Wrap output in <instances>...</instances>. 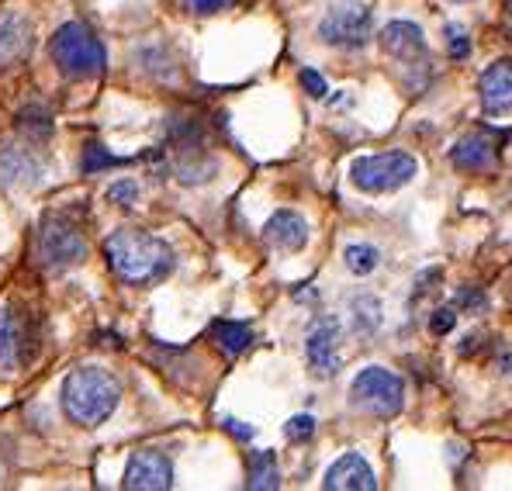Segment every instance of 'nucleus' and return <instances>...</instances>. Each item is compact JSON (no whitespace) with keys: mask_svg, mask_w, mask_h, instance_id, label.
I'll return each mask as SVG.
<instances>
[{"mask_svg":"<svg viewBox=\"0 0 512 491\" xmlns=\"http://www.w3.org/2000/svg\"><path fill=\"white\" fill-rule=\"evenodd\" d=\"M454 308H457V312L481 315L488 308V298H485V291H481V287H464V291H457Z\"/></svg>","mask_w":512,"mask_h":491,"instance_id":"obj_23","label":"nucleus"},{"mask_svg":"<svg viewBox=\"0 0 512 491\" xmlns=\"http://www.w3.org/2000/svg\"><path fill=\"white\" fill-rule=\"evenodd\" d=\"M104 256L128 284H156L173 270V249L167 239L149 236L142 229H118L104 243Z\"/></svg>","mask_w":512,"mask_h":491,"instance_id":"obj_1","label":"nucleus"},{"mask_svg":"<svg viewBox=\"0 0 512 491\" xmlns=\"http://www.w3.org/2000/svg\"><path fill=\"white\" fill-rule=\"evenodd\" d=\"M506 4H509V11H512V0H506Z\"/></svg>","mask_w":512,"mask_h":491,"instance_id":"obj_33","label":"nucleus"},{"mask_svg":"<svg viewBox=\"0 0 512 491\" xmlns=\"http://www.w3.org/2000/svg\"><path fill=\"white\" fill-rule=\"evenodd\" d=\"M246 488L250 491H274L281 488V467L270 450H260L250 457V471H246Z\"/></svg>","mask_w":512,"mask_h":491,"instance_id":"obj_17","label":"nucleus"},{"mask_svg":"<svg viewBox=\"0 0 512 491\" xmlns=\"http://www.w3.org/2000/svg\"><path fill=\"white\" fill-rule=\"evenodd\" d=\"M225 429H229L232 436H239V440H253V429L246 426V422H236V419H225Z\"/></svg>","mask_w":512,"mask_h":491,"instance_id":"obj_30","label":"nucleus"},{"mask_svg":"<svg viewBox=\"0 0 512 491\" xmlns=\"http://www.w3.org/2000/svg\"><path fill=\"white\" fill-rule=\"evenodd\" d=\"M478 343H481V336H478V332H474V336L464 339V346H461V350H457V353H461V357H471V353L478 350Z\"/></svg>","mask_w":512,"mask_h":491,"instance_id":"obj_31","label":"nucleus"},{"mask_svg":"<svg viewBox=\"0 0 512 491\" xmlns=\"http://www.w3.org/2000/svg\"><path fill=\"white\" fill-rule=\"evenodd\" d=\"M457 326V308L450 305V308H436L433 315H429V329L436 332V336H447L450 329Z\"/></svg>","mask_w":512,"mask_h":491,"instance_id":"obj_27","label":"nucleus"},{"mask_svg":"<svg viewBox=\"0 0 512 491\" xmlns=\"http://www.w3.org/2000/svg\"><path fill=\"white\" fill-rule=\"evenodd\" d=\"M28 49H32V25H28V18L18 11H0V66L18 63Z\"/></svg>","mask_w":512,"mask_h":491,"instance_id":"obj_14","label":"nucleus"},{"mask_svg":"<svg viewBox=\"0 0 512 491\" xmlns=\"http://www.w3.org/2000/svg\"><path fill=\"white\" fill-rule=\"evenodd\" d=\"M108 201L118 208H135L139 205V184L135 180H118V184L108 187Z\"/></svg>","mask_w":512,"mask_h":491,"instance_id":"obj_22","label":"nucleus"},{"mask_svg":"<svg viewBox=\"0 0 512 491\" xmlns=\"http://www.w3.org/2000/svg\"><path fill=\"white\" fill-rule=\"evenodd\" d=\"M450 163L457 170H471V173L492 170L499 163V149H495V142L488 135H464V139H457L450 146Z\"/></svg>","mask_w":512,"mask_h":491,"instance_id":"obj_13","label":"nucleus"},{"mask_svg":"<svg viewBox=\"0 0 512 491\" xmlns=\"http://www.w3.org/2000/svg\"><path fill=\"white\" fill-rule=\"evenodd\" d=\"M329 491H374L378 488V478H374L371 464H367L360 453H343L333 467L326 471V481H322Z\"/></svg>","mask_w":512,"mask_h":491,"instance_id":"obj_11","label":"nucleus"},{"mask_svg":"<svg viewBox=\"0 0 512 491\" xmlns=\"http://www.w3.org/2000/svg\"><path fill=\"white\" fill-rule=\"evenodd\" d=\"M447 52H450V59H457V63H464V59L471 56V39L464 28L447 25Z\"/></svg>","mask_w":512,"mask_h":491,"instance_id":"obj_24","label":"nucleus"},{"mask_svg":"<svg viewBox=\"0 0 512 491\" xmlns=\"http://www.w3.org/2000/svg\"><path fill=\"white\" fill-rule=\"evenodd\" d=\"M305 357L319 377H333L340 370V322L319 319L305 339Z\"/></svg>","mask_w":512,"mask_h":491,"instance_id":"obj_9","label":"nucleus"},{"mask_svg":"<svg viewBox=\"0 0 512 491\" xmlns=\"http://www.w3.org/2000/svg\"><path fill=\"white\" fill-rule=\"evenodd\" d=\"M312 433H315V419H312V415H295V419H288V426H284V436H288L291 443L312 440Z\"/></svg>","mask_w":512,"mask_h":491,"instance_id":"obj_25","label":"nucleus"},{"mask_svg":"<svg viewBox=\"0 0 512 491\" xmlns=\"http://www.w3.org/2000/svg\"><path fill=\"white\" fill-rule=\"evenodd\" d=\"M236 0H184V7L191 14H218L225 11V7H232Z\"/></svg>","mask_w":512,"mask_h":491,"instance_id":"obj_28","label":"nucleus"},{"mask_svg":"<svg viewBox=\"0 0 512 491\" xmlns=\"http://www.w3.org/2000/svg\"><path fill=\"white\" fill-rule=\"evenodd\" d=\"M212 336L229 357H239V353L250 350V343H253V329L243 326V322H215Z\"/></svg>","mask_w":512,"mask_h":491,"instance_id":"obj_18","label":"nucleus"},{"mask_svg":"<svg viewBox=\"0 0 512 491\" xmlns=\"http://www.w3.org/2000/svg\"><path fill=\"white\" fill-rule=\"evenodd\" d=\"M0 177L4 180H28V184H32V180L39 177V166H35L32 156L11 149V153H4V160H0Z\"/></svg>","mask_w":512,"mask_h":491,"instance_id":"obj_21","label":"nucleus"},{"mask_svg":"<svg viewBox=\"0 0 512 491\" xmlns=\"http://www.w3.org/2000/svg\"><path fill=\"white\" fill-rule=\"evenodd\" d=\"M450 4H468V0H450Z\"/></svg>","mask_w":512,"mask_h":491,"instance_id":"obj_32","label":"nucleus"},{"mask_svg":"<svg viewBox=\"0 0 512 491\" xmlns=\"http://www.w3.org/2000/svg\"><path fill=\"white\" fill-rule=\"evenodd\" d=\"M118 163H122V160H115L111 153H104L101 146H87L80 170H84V173H97V170H108V166H118Z\"/></svg>","mask_w":512,"mask_h":491,"instance_id":"obj_26","label":"nucleus"},{"mask_svg":"<svg viewBox=\"0 0 512 491\" xmlns=\"http://www.w3.org/2000/svg\"><path fill=\"white\" fill-rule=\"evenodd\" d=\"M301 87L308 90L312 97H326L329 94V87H326V80L319 77L315 70H301Z\"/></svg>","mask_w":512,"mask_h":491,"instance_id":"obj_29","label":"nucleus"},{"mask_svg":"<svg viewBox=\"0 0 512 491\" xmlns=\"http://www.w3.org/2000/svg\"><path fill=\"white\" fill-rule=\"evenodd\" d=\"M478 97L485 115L502 118L512 115V59H499L492 63L478 80Z\"/></svg>","mask_w":512,"mask_h":491,"instance_id":"obj_10","label":"nucleus"},{"mask_svg":"<svg viewBox=\"0 0 512 491\" xmlns=\"http://www.w3.org/2000/svg\"><path fill=\"white\" fill-rule=\"evenodd\" d=\"M173 485V464L160 450H135L125 467L122 488L128 491H167Z\"/></svg>","mask_w":512,"mask_h":491,"instance_id":"obj_8","label":"nucleus"},{"mask_svg":"<svg viewBox=\"0 0 512 491\" xmlns=\"http://www.w3.org/2000/svg\"><path fill=\"white\" fill-rule=\"evenodd\" d=\"M28 360V326L18 312L0 308V367L18 370Z\"/></svg>","mask_w":512,"mask_h":491,"instance_id":"obj_12","label":"nucleus"},{"mask_svg":"<svg viewBox=\"0 0 512 491\" xmlns=\"http://www.w3.org/2000/svg\"><path fill=\"white\" fill-rule=\"evenodd\" d=\"M350 398H353V405L364 409L367 415L391 419V415H398L405 405V384H402V377L388 367H364L353 377Z\"/></svg>","mask_w":512,"mask_h":491,"instance_id":"obj_5","label":"nucleus"},{"mask_svg":"<svg viewBox=\"0 0 512 491\" xmlns=\"http://www.w3.org/2000/svg\"><path fill=\"white\" fill-rule=\"evenodd\" d=\"M263 236H267V243H274L277 249L298 253V249L308 243V222L298 215V211H277V215H270V222L263 225Z\"/></svg>","mask_w":512,"mask_h":491,"instance_id":"obj_16","label":"nucleus"},{"mask_svg":"<svg viewBox=\"0 0 512 491\" xmlns=\"http://www.w3.org/2000/svg\"><path fill=\"white\" fill-rule=\"evenodd\" d=\"M39 256L49 267L63 270V267H73V263L87 260V243L73 222H66L63 215H49L39 232Z\"/></svg>","mask_w":512,"mask_h":491,"instance_id":"obj_7","label":"nucleus"},{"mask_svg":"<svg viewBox=\"0 0 512 491\" xmlns=\"http://www.w3.org/2000/svg\"><path fill=\"white\" fill-rule=\"evenodd\" d=\"M319 39L333 49H364L371 42V11L364 4H336L319 21Z\"/></svg>","mask_w":512,"mask_h":491,"instance_id":"obj_6","label":"nucleus"},{"mask_svg":"<svg viewBox=\"0 0 512 491\" xmlns=\"http://www.w3.org/2000/svg\"><path fill=\"white\" fill-rule=\"evenodd\" d=\"M353 326H357L360 336H371V332L381 329V301L371 298V294H360L353 298Z\"/></svg>","mask_w":512,"mask_h":491,"instance_id":"obj_19","label":"nucleus"},{"mask_svg":"<svg viewBox=\"0 0 512 491\" xmlns=\"http://www.w3.org/2000/svg\"><path fill=\"white\" fill-rule=\"evenodd\" d=\"M49 56L59 66V73L70 80H87L104 73L108 66V52H104L101 39L84 25V21H66L63 28H56L49 42Z\"/></svg>","mask_w":512,"mask_h":491,"instance_id":"obj_3","label":"nucleus"},{"mask_svg":"<svg viewBox=\"0 0 512 491\" xmlns=\"http://www.w3.org/2000/svg\"><path fill=\"white\" fill-rule=\"evenodd\" d=\"M118 398H122V384L104 367H77L63 381V412L77 426H101L118 409Z\"/></svg>","mask_w":512,"mask_h":491,"instance_id":"obj_2","label":"nucleus"},{"mask_svg":"<svg viewBox=\"0 0 512 491\" xmlns=\"http://www.w3.org/2000/svg\"><path fill=\"white\" fill-rule=\"evenodd\" d=\"M419 173V163L412 153L402 149H391V153H374V156H360L350 166V180L353 187L367 194H384V191H398L405 187L412 177Z\"/></svg>","mask_w":512,"mask_h":491,"instance_id":"obj_4","label":"nucleus"},{"mask_svg":"<svg viewBox=\"0 0 512 491\" xmlns=\"http://www.w3.org/2000/svg\"><path fill=\"white\" fill-rule=\"evenodd\" d=\"M381 49L388 52V56L395 59H416L426 52V39H423V28L412 25V21H391V25H384L381 32Z\"/></svg>","mask_w":512,"mask_h":491,"instance_id":"obj_15","label":"nucleus"},{"mask_svg":"<svg viewBox=\"0 0 512 491\" xmlns=\"http://www.w3.org/2000/svg\"><path fill=\"white\" fill-rule=\"evenodd\" d=\"M343 260H346V270H350V274L367 277V274H374V270H378L381 253H378V249H374V246H360V243H353V246H346Z\"/></svg>","mask_w":512,"mask_h":491,"instance_id":"obj_20","label":"nucleus"}]
</instances>
